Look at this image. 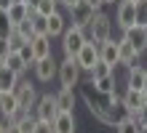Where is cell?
I'll return each mask as SVG.
<instances>
[{"label":"cell","mask_w":147,"mask_h":133,"mask_svg":"<svg viewBox=\"0 0 147 133\" xmlns=\"http://www.w3.org/2000/svg\"><path fill=\"white\" fill-rule=\"evenodd\" d=\"M13 93H16V99H19V106H22L24 112H30L32 106L38 104V93H35V88H32L30 83H19Z\"/></svg>","instance_id":"9c48e42d"},{"label":"cell","mask_w":147,"mask_h":133,"mask_svg":"<svg viewBox=\"0 0 147 133\" xmlns=\"http://www.w3.org/2000/svg\"><path fill=\"white\" fill-rule=\"evenodd\" d=\"M64 29H67V19L62 13H51L48 16V37H59V35H64Z\"/></svg>","instance_id":"ac0fdd59"},{"label":"cell","mask_w":147,"mask_h":133,"mask_svg":"<svg viewBox=\"0 0 147 133\" xmlns=\"http://www.w3.org/2000/svg\"><path fill=\"white\" fill-rule=\"evenodd\" d=\"M80 64H78V59H67L64 56V61L59 64V83H62V88H75L78 85V80H80Z\"/></svg>","instance_id":"7a4b0ae2"},{"label":"cell","mask_w":147,"mask_h":133,"mask_svg":"<svg viewBox=\"0 0 147 133\" xmlns=\"http://www.w3.org/2000/svg\"><path fill=\"white\" fill-rule=\"evenodd\" d=\"M105 3H115V0H105Z\"/></svg>","instance_id":"b9f144b4"},{"label":"cell","mask_w":147,"mask_h":133,"mask_svg":"<svg viewBox=\"0 0 147 133\" xmlns=\"http://www.w3.org/2000/svg\"><path fill=\"white\" fill-rule=\"evenodd\" d=\"M110 75H115V67L112 64H107V61H96V64H94V69L88 72V77H91V83L94 80H102V77H110Z\"/></svg>","instance_id":"7402d4cb"},{"label":"cell","mask_w":147,"mask_h":133,"mask_svg":"<svg viewBox=\"0 0 147 133\" xmlns=\"http://www.w3.org/2000/svg\"><path fill=\"white\" fill-rule=\"evenodd\" d=\"M59 3H62V5L67 8V11H70V8H75L78 3H80V0H59Z\"/></svg>","instance_id":"8d00e7d4"},{"label":"cell","mask_w":147,"mask_h":133,"mask_svg":"<svg viewBox=\"0 0 147 133\" xmlns=\"http://www.w3.org/2000/svg\"><path fill=\"white\" fill-rule=\"evenodd\" d=\"M30 43H32V51H35V61L51 56V37L48 35H35Z\"/></svg>","instance_id":"9a60e30c"},{"label":"cell","mask_w":147,"mask_h":133,"mask_svg":"<svg viewBox=\"0 0 147 133\" xmlns=\"http://www.w3.org/2000/svg\"><path fill=\"white\" fill-rule=\"evenodd\" d=\"M56 5H59V0H40L38 8H35V13H40V16H51V13H56Z\"/></svg>","instance_id":"4316f807"},{"label":"cell","mask_w":147,"mask_h":133,"mask_svg":"<svg viewBox=\"0 0 147 133\" xmlns=\"http://www.w3.org/2000/svg\"><path fill=\"white\" fill-rule=\"evenodd\" d=\"M11 53V45H8V37H0V59L5 61V56Z\"/></svg>","instance_id":"836d02e7"},{"label":"cell","mask_w":147,"mask_h":133,"mask_svg":"<svg viewBox=\"0 0 147 133\" xmlns=\"http://www.w3.org/2000/svg\"><path fill=\"white\" fill-rule=\"evenodd\" d=\"M118 51H120V64H126V67H131L136 64V48L131 45V43H126V40H118Z\"/></svg>","instance_id":"ffe728a7"},{"label":"cell","mask_w":147,"mask_h":133,"mask_svg":"<svg viewBox=\"0 0 147 133\" xmlns=\"http://www.w3.org/2000/svg\"><path fill=\"white\" fill-rule=\"evenodd\" d=\"M136 24L147 27V0H139V3H136Z\"/></svg>","instance_id":"4dcf8cb0"},{"label":"cell","mask_w":147,"mask_h":133,"mask_svg":"<svg viewBox=\"0 0 147 133\" xmlns=\"http://www.w3.org/2000/svg\"><path fill=\"white\" fill-rule=\"evenodd\" d=\"M144 104H147V99H144V93H142V91H131V88H128V91L123 93V109H126L128 114L139 112Z\"/></svg>","instance_id":"8fae6325"},{"label":"cell","mask_w":147,"mask_h":133,"mask_svg":"<svg viewBox=\"0 0 147 133\" xmlns=\"http://www.w3.org/2000/svg\"><path fill=\"white\" fill-rule=\"evenodd\" d=\"M86 43H88V35H86L83 27H75V24L67 27L64 35H62V51H64V56L67 59H75Z\"/></svg>","instance_id":"6da1fadb"},{"label":"cell","mask_w":147,"mask_h":133,"mask_svg":"<svg viewBox=\"0 0 147 133\" xmlns=\"http://www.w3.org/2000/svg\"><path fill=\"white\" fill-rule=\"evenodd\" d=\"M88 40L96 43V45H102V43L110 40V16H105L102 11H96V16H94V21L88 24Z\"/></svg>","instance_id":"3957f363"},{"label":"cell","mask_w":147,"mask_h":133,"mask_svg":"<svg viewBox=\"0 0 147 133\" xmlns=\"http://www.w3.org/2000/svg\"><path fill=\"white\" fill-rule=\"evenodd\" d=\"M38 3H40V0H27V5L32 8V11H35V8H38Z\"/></svg>","instance_id":"f35d334b"},{"label":"cell","mask_w":147,"mask_h":133,"mask_svg":"<svg viewBox=\"0 0 147 133\" xmlns=\"http://www.w3.org/2000/svg\"><path fill=\"white\" fill-rule=\"evenodd\" d=\"M115 24L120 27V29L134 27L136 24V3H131V0H120L118 13H115Z\"/></svg>","instance_id":"5b68a950"},{"label":"cell","mask_w":147,"mask_h":133,"mask_svg":"<svg viewBox=\"0 0 147 133\" xmlns=\"http://www.w3.org/2000/svg\"><path fill=\"white\" fill-rule=\"evenodd\" d=\"M56 114H59V104H56V96H40L38 104H35V117L38 120H46V122H54L56 120Z\"/></svg>","instance_id":"277c9868"},{"label":"cell","mask_w":147,"mask_h":133,"mask_svg":"<svg viewBox=\"0 0 147 133\" xmlns=\"http://www.w3.org/2000/svg\"><path fill=\"white\" fill-rule=\"evenodd\" d=\"M19 109H22V106H19V99H16V93H13V91H8V93L0 96V112H3V117H5V120H11Z\"/></svg>","instance_id":"5bb4252c"},{"label":"cell","mask_w":147,"mask_h":133,"mask_svg":"<svg viewBox=\"0 0 147 133\" xmlns=\"http://www.w3.org/2000/svg\"><path fill=\"white\" fill-rule=\"evenodd\" d=\"M142 133H147V125H142Z\"/></svg>","instance_id":"60d3db41"},{"label":"cell","mask_w":147,"mask_h":133,"mask_svg":"<svg viewBox=\"0 0 147 133\" xmlns=\"http://www.w3.org/2000/svg\"><path fill=\"white\" fill-rule=\"evenodd\" d=\"M5 67L11 69V72H16L19 77H22L24 72H27V69H30L27 64H24V59L19 56V53H8V56H5Z\"/></svg>","instance_id":"603a6c76"},{"label":"cell","mask_w":147,"mask_h":133,"mask_svg":"<svg viewBox=\"0 0 147 133\" xmlns=\"http://www.w3.org/2000/svg\"><path fill=\"white\" fill-rule=\"evenodd\" d=\"M13 3H19V0H0V11H8Z\"/></svg>","instance_id":"d590c367"},{"label":"cell","mask_w":147,"mask_h":133,"mask_svg":"<svg viewBox=\"0 0 147 133\" xmlns=\"http://www.w3.org/2000/svg\"><path fill=\"white\" fill-rule=\"evenodd\" d=\"M5 13H8V21H11L13 27H19L22 21H27V19H30V16L35 13V11H32V8H30L27 3H13V5L5 11Z\"/></svg>","instance_id":"7c38bea8"},{"label":"cell","mask_w":147,"mask_h":133,"mask_svg":"<svg viewBox=\"0 0 147 133\" xmlns=\"http://www.w3.org/2000/svg\"><path fill=\"white\" fill-rule=\"evenodd\" d=\"M3 93H5V91H3V88H0V96H3Z\"/></svg>","instance_id":"7bdbcfd3"},{"label":"cell","mask_w":147,"mask_h":133,"mask_svg":"<svg viewBox=\"0 0 147 133\" xmlns=\"http://www.w3.org/2000/svg\"><path fill=\"white\" fill-rule=\"evenodd\" d=\"M24 43H30V40L24 37V35H19V29H13L11 35H8V45H11V53H16V51L24 45Z\"/></svg>","instance_id":"f1b7e54d"},{"label":"cell","mask_w":147,"mask_h":133,"mask_svg":"<svg viewBox=\"0 0 147 133\" xmlns=\"http://www.w3.org/2000/svg\"><path fill=\"white\" fill-rule=\"evenodd\" d=\"M35 133H54V122L38 120V122H35Z\"/></svg>","instance_id":"d6a6232c"},{"label":"cell","mask_w":147,"mask_h":133,"mask_svg":"<svg viewBox=\"0 0 147 133\" xmlns=\"http://www.w3.org/2000/svg\"><path fill=\"white\" fill-rule=\"evenodd\" d=\"M54 133H75V114L59 112L56 120H54Z\"/></svg>","instance_id":"2e32d148"},{"label":"cell","mask_w":147,"mask_h":133,"mask_svg":"<svg viewBox=\"0 0 147 133\" xmlns=\"http://www.w3.org/2000/svg\"><path fill=\"white\" fill-rule=\"evenodd\" d=\"M16 29H19V35H24L27 40H32V37H35V32H32V21H30V19H27V21H22L19 27H16Z\"/></svg>","instance_id":"1f68e13d"},{"label":"cell","mask_w":147,"mask_h":133,"mask_svg":"<svg viewBox=\"0 0 147 133\" xmlns=\"http://www.w3.org/2000/svg\"><path fill=\"white\" fill-rule=\"evenodd\" d=\"M99 59L107 61V64H120V51H118V40H107L99 45Z\"/></svg>","instance_id":"4fadbf2b"},{"label":"cell","mask_w":147,"mask_h":133,"mask_svg":"<svg viewBox=\"0 0 147 133\" xmlns=\"http://www.w3.org/2000/svg\"><path fill=\"white\" fill-rule=\"evenodd\" d=\"M123 40L131 43V45L136 48V53H142L147 48V27L134 24V27H128V29H123Z\"/></svg>","instance_id":"ba28073f"},{"label":"cell","mask_w":147,"mask_h":133,"mask_svg":"<svg viewBox=\"0 0 147 133\" xmlns=\"http://www.w3.org/2000/svg\"><path fill=\"white\" fill-rule=\"evenodd\" d=\"M19 3H27V0H19Z\"/></svg>","instance_id":"ee69618b"},{"label":"cell","mask_w":147,"mask_h":133,"mask_svg":"<svg viewBox=\"0 0 147 133\" xmlns=\"http://www.w3.org/2000/svg\"><path fill=\"white\" fill-rule=\"evenodd\" d=\"M144 93H147V72H144Z\"/></svg>","instance_id":"ab89813d"},{"label":"cell","mask_w":147,"mask_h":133,"mask_svg":"<svg viewBox=\"0 0 147 133\" xmlns=\"http://www.w3.org/2000/svg\"><path fill=\"white\" fill-rule=\"evenodd\" d=\"M56 72H59V67H56L54 56H48V59H40V61H35V75H38V80H40V83H48V80L54 77Z\"/></svg>","instance_id":"30bf717a"},{"label":"cell","mask_w":147,"mask_h":133,"mask_svg":"<svg viewBox=\"0 0 147 133\" xmlns=\"http://www.w3.org/2000/svg\"><path fill=\"white\" fill-rule=\"evenodd\" d=\"M94 91L102 93V96H110V93H115V75H110V77H102V80H94Z\"/></svg>","instance_id":"cb8c5ba5"},{"label":"cell","mask_w":147,"mask_h":133,"mask_svg":"<svg viewBox=\"0 0 147 133\" xmlns=\"http://www.w3.org/2000/svg\"><path fill=\"white\" fill-rule=\"evenodd\" d=\"M94 16H96V11H94L86 0H80L75 8H70V19H72V24H75V27H83V29L94 21Z\"/></svg>","instance_id":"8992f818"},{"label":"cell","mask_w":147,"mask_h":133,"mask_svg":"<svg viewBox=\"0 0 147 133\" xmlns=\"http://www.w3.org/2000/svg\"><path fill=\"white\" fill-rule=\"evenodd\" d=\"M144 72H147V69L139 67V64L128 67V88H131V91H142L144 93Z\"/></svg>","instance_id":"e0dca14e"},{"label":"cell","mask_w":147,"mask_h":133,"mask_svg":"<svg viewBox=\"0 0 147 133\" xmlns=\"http://www.w3.org/2000/svg\"><path fill=\"white\" fill-rule=\"evenodd\" d=\"M78 64H80V69H83V72H91V69H94V64H96V61H99V45H96V43H86V45L80 48V53H78Z\"/></svg>","instance_id":"52a82bcc"},{"label":"cell","mask_w":147,"mask_h":133,"mask_svg":"<svg viewBox=\"0 0 147 133\" xmlns=\"http://www.w3.org/2000/svg\"><path fill=\"white\" fill-rule=\"evenodd\" d=\"M56 104H59V112H72L75 109V91L72 88H62L56 93Z\"/></svg>","instance_id":"d6986e66"},{"label":"cell","mask_w":147,"mask_h":133,"mask_svg":"<svg viewBox=\"0 0 147 133\" xmlns=\"http://www.w3.org/2000/svg\"><path fill=\"white\" fill-rule=\"evenodd\" d=\"M16 85H19V75L11 72L8 67H3L0 69V88L8 93V91H16Z\"/></svg>","instance_id":"44dd1931"},{"label":"cell","mask_w":147,"mask_h":133,"mask_svg":"<svg viewBox=\"0 0 147 133\" xmlns=\"http://www.w3.org/2000/svg\"><path fill=\"white\" fill-rule=\"evenodd\" d=\"M0 133H8V120H5V117L0 120Z\"/></svg>","instance_id":"74e56055"},{"label":"cell","mask_w":147,"mask_h":133,"mask_svg":"<svg viewBox=\"0 0 147 133\" xmlns=\"http://www.w3.org/2000/svg\"><path fill=\"white\" fill-rule=\"evenodd\" d=\"M86 3H88L94 11H102V5H105V0H86Z\"/></svg>","instance_id":"e575fe53"},{"label":"cell","mask_w":147,"mask_h":133,"mask_svg":"<svg viewBox=\"0 0 147 133\" xmlns=\"http://www.w3.org/2000/svg\"><path fill=\"white\" fill-rule=\"evenodd\" d=\"M131 3H139V0H131Z\"/></svg>","instance_id":"f6af8a7d"},{"label":"cell","mask_w":147,"mask_h":133,"mask_svg":"<svg viewBox=\"0 0 147 133\" xmlns=\"http://www.w3.org/2000/svg\"><path fill=\"white\" fill-rule=\"evenodd\" d=\"M30 21H32V32H35V35H48V16L32 13Z\"/></svg>","instance_id":"d4e9b609"},{"label":"cell","mask_w":147,"mask_h":133,"mask_svg":"<svg viewBox=\"0 0 147 133\" xmlns=\"http://www.w3.org/2000/svg\"><path fill=\"white\" fill-rule=\"evenodd\" d=\"M16 53L24 59V64H27V67H35V51H32V43H24Z\"/></svg>","instance_id":"83f0119b"},{"label":"cell","mask_w":147,"mask_h":133,"mask_svg":"<svg viewBox=\"0 0 147 133\" xmlns=\"http://www.w3.org/2000/svg\"><path fill=\"white\" fill-rule=\"evenodd\" d=\"M118 133H142V125L134 117H123L118 122Z\"/></svg>","instance_id":"484cf974"},{"label":"cell","mask_w":147,"mask_h":133,"mask_svg":"<svg viewBox=\"0 0 147 133\" xmlns=\"http://www.w3.org/2000/svg\"><path fill=\"white\" fill-rule=\"evenodd\" d=\"M13 29H16V27L8 21V13H5V11H0V37H8Z\"/></svg>","instance_id":"f546056e"}]
</instances>
